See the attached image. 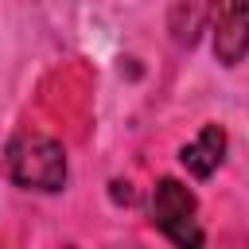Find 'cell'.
Wrapping results in <instances>:
<instances>
[{
    "mask_svg": "<svg viewBox=\"0 0 249 249\" xmlns=\"http://www.w3.org/2000/svg\"><path fill=\"white\" fill-rule=\"evenodd\" d=\"M210 35L222 66H237L249 54V0H210Z\"/></svg>",
    "mask_w": 249,
    "mask_h": 249,
    "instance_id": "cell-3",
    "label": "cell"
},
{
    "mask_svg": "<svg viewBox=\"0 0 249 249\" xmlns=\"http://www.w3.org/2000/svg\"><path fill=\"white\" fill-rule=\"evenodd\" d=\"M8 175L23 191H58L66 183V152L51 136H16L8 144Z\"/></svg>",
    "mask_w": 249,
    "mask_h": 249,
    "instance_id": "cell-1",
    "label": "cell"
},
{
    "mask_svg": "<svg viewBox=\"0 0 249 249\" xmlns=\"http://www.w3.org/2000/svg\"><path fill=\"white\" fill-rule=\"evenodd\" d=\"M222 156H226V132H222L218 124H206V128L198 132V140H191V144L179 152L183 167H187L195 179H210V175L218 171Z\"/></svg>",
    "mask_w": 249,
    "mask_h": 249,
    "instance_id": "cell-4",
    "label": "cell"
},
{
    "mask_svg": "<svg viewBox=\"0 0 249 249\" xmlns=\"http://www.w3.org/2000/svg\"><path fill=\"white\" fill-rule=\"evenodd\" d=\"M195 195L179 179H160L152 191V222L175 245H202V230L195 226Z\"/></svg>",
    "mask_w": 249,
    "mask_h": 249,
    "instance_id": "cell-2",
    "label": "cell"
}]
</instances>
